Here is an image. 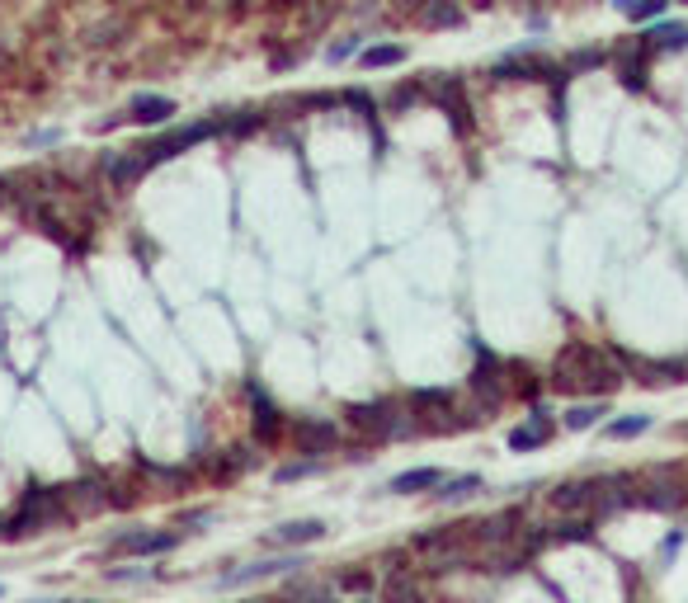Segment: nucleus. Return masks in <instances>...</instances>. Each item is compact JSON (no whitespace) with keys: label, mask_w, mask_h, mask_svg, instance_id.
Segmentation results:
<instances>
[{"label":"nucleus","mask_w":688,"mask_h":603,"mask_svg":"<svg viewBox=\"0 0 688 603\" xmlns=\"http://www.w3.org/2000/svg\"><path fill=\"white\" fill-rule=\"evenodd\" d=\"M622 377H627L622 359L599 344H585V340L566 344L552 363V387L566 396H609L622 387Z\"/></svg>","instance_id":"nucleus-1"},{"label":"nucleus","mask_w":688,"mask_h":603,"mask_svg":"<svg viewBox=\"0 0 688 603\" xmlns=\"http://www.w3.org/2000/svg\"><path fill=\"white\" fill-rule=\"evenodd\" d=\"M222 128H226L222 119H203V123L175 128V132H166V137H156V142H146V146H133L127 156L109 161V175H113V184H119V189H133V179H137V175H146L152 165L170 161V156H179V151L199 146V142H208V137H217Z\"/></svg>","instance_id":"nucleus-2"},{"label":"nucleus","mask_w":688,"mask_h":603,"mask_svg":"<svg viewBox=\"0 0 688 603\" xmlns=\"http://www.w3.org/2000/svg\"><path fill=\"white\" fill-rule=\"evenodd\" d=\"M67 518V505H61V491H34L20 505V514L10 518V528H5V538H24V533H43V528H53Z\"/></svg>","instance_id":"nucleus-3"},{"label":"nucleus","mask_w":688,"mask_h":603,"mask_svg":"<svg viewBox=\"0 0 688 603\" xmlns=\"http://www.w3.org/2000/svg\"><path fill=\"white\" fill-rule=\"evenodd\" d=\"M646 57H651V43L646 38H627L613 47V62H618V76L627 90H646Z\"/></svg>","instance_id":"nucleus-4"},{"label":"nucleus","mask_w":688,"mask_h":603,"mask_svg":"<svg viewBox=\"0 0 688 603\" xmlns=\"http://www.w3.org/2000/svg\"><path fill=\"white\" fill-rule=\"evenodd\" d=\"M292 443H298V452H335V443H340V429H335V420H321V415H307V420H298L292 425Z\"/></svg>","instance_id":"nucleus-5"},{"label":"nucleus","mask_w":688,"mask_h":603,"mask_svg":"<svg viewBox=\"0 0 688 603\" xmlns=\"http://www.w3.org/2000/svg\"><path fill=\"white\" fill-rule=\"evenodd\" d=\"M179 538L175 533H119V538L109 542L113 557H160V551H170Z\"/></svg>","instance_id":"nucleus-6"},{"label":"nucleus","mask_w":688,"mask_h":603,"mask_svg":"<svg viewBox=\"0 0 688 603\" xmlns=\"http://www.w3.org/2000/svg\"><path fill=\"white\" fill-rule=\"evenodd\" d=\"M627 373H636V382H646V387H669V382H684L688 368L684 363H651V359H636V354H618Z\"/></svg>","instance_id":"nucleus-7"},{"label":"nucleus","mask_w":688,"mask_h":603,"mask_svg":"<svg viewBox=\"0 0 688 603\" xmlns=\"http://www.w3.org/2000/svg\"><path fill=\"white\" fill-rule=\"evenodd\" d=\"M430 95L453 113L457 137H467V132H471V109H467V99H463V86H457V80H448V76H438V80H430Z\"/></svg>","instance_id":"nucleus-8"},{"label":"nucleus","mask_w":688,"mask_h":603,"mask_svg":"<svg viewBox=\"0 0 688 603\" xmlns=\"http://www.w3.org/2000/svg\"><path fill=\"white\" fill-rule=\"evenodd\" d=\"M552 505L561 514H576V509H594L599 505V481H566L552 491Z\"/></svg>","instance_id":"nucleus-9"},{"label":"nucleus","mask_w":688,"mask_h":603,"mask_svg":"<svg viewBox=\"0 0 688 603\" xmlns=\"http://www.w3.org/2000/svg\"><path fill=\"white\" fill-rule=\"evenodd\" d=\"M496 76H500V80H552L556 66L543 62V57H523V53H514V57H504V62L496 66Z\"/></svg>","instance_id":"nucleus-10"},{"label":"nucleus","mask_w":688,"mask_h":603,"mask_svg":"<svg viewBox=\"0 0 688 603\" xmlns=\"http://www.w3.org/2000/svg\"><path fill=\"white\" fill-rule=\"evenodd\" d=\"M471 392L486 396V410H496L500 401H504V377H500V363L490 359V354H481L477 373H471Z\"/></svg>","instance_id":"nucleus-11"},{"label":"nucleus","mask_w":688,"mask_h":603,"mask_svg":"<svg viewBox=\"0 0 688 603\" xmlns=\"http://www.w3.org/2000/svg\"><path fill=\"white\" fill-rule=\"evenodd\" d=\"M250 415H255V439L259 443H278V434H283V420H278V410H274V401L250 387Z\"/></svg>","instance_id":"nucleus-12"},{"label":"nucleus","mask_w":688,"mask_h":603,"mask_svg":"<svg viewBox=\"0 0 688 603\" xmlns=\"http://www.w3.org/2000/svg\"><path fill=\"white\" fill-rule=\"evenodd\" d=\"M127 119H133V123H170L175 119V99H166V95H137L133 104H127Z\"/></svg>","instance_id":"nucleus-13"},{"label":"nucleus","mask_w":688,"mask_h":603,"mask_svg":"<svg viewBox=\"0 0 688 603\" xmlns=\"http://www.w3.org/2000/svg\"><path fill=\"white\" fill-rule=\"evenodd\" d=\"M415 24L420 29H457V24H463V10H457L453 0H420Z\"/></svg>","instance_id":"nucleus-14"},{"label":"nucleus","mask_w":688,"mask_h":603,"mask_svg":"<svg viewBox=\"0 0 688 603\" xmlns=\"http://www.w3.org/2000/svg\"><path fill=\"white\" fill-rule=\"evenodd\" d=\"M292 566H307L302 557H278V561H255V566H241V571L226 575V584H250V580H269V575H283Z\"/></svg>","instance_id":"nucleus-15"},{"label":"nucleus","mask_w":688,"mask_h":603,"mask_svg":"<svg viewBox=\"0 0 688 603\" xmlns=\"http://www.w3.org/2000/svg\"><path fill=\"white\" fill-rule=\"evenodd\" d=\"M547 439H552V420H547L543 410H537L528 425H519V429L510 434V448H514V452H533V448H543Z\"/></svg>","instance_id":"nucleus-16"},{"label":"nucleus","mask_w":688,"mask_h":603,"mask_svg":"<svg viewBox=\"0 0 688 603\" xmlns=\"http://www.w3.org/2000/svg\"><path fill=\"white\" fill-rule=\"evenodd\" d=\"M430 485H444V472H438V467H415V472H401L397 481H391V491L411 495V491H430Z\"/></svg>","instance_id":"nucleus-17"},{"label":"nucleus","mask_w":688,"mask_h":603,"mask_svg":"<svg viewBox=\"0 0 688 603\" xmlns=\"http://www.w3.org/2000/svg\"><path fill=\"white\" fill-rule=\"evenodd\" d=\"M278 542H288V547H298V542H316V538H325V524H316V518H302V524H283L274 533Z\"/></svg>","instance_id":"nucleus-18"},{"label":"nucleus","mask_w":688,"mask_h":603,"mask_svg":"<svg viewBox=\"0 0 688 603\" xmlns=\"http://www.w3.org/2000/svg\"><path fill=\"white\" fill-rule=\"evenodd\" d=\"M358 62H364L368 71H378V66H401V62H405V47H401V43H378V47H368V53L358 57Z\"/></svg>","instance_id":"nucleus-19"},{"label":"nucleus","mask_w":688,"mask_h":603,"mask_svg":"<svg viewBox=\"0 0 688 603\" xmlns=\"http://www.w3.org/2000/svg\"><path fill=\"white\" fill-rule=\"evenodd\" d=\"M646 43H651V53H655V47H660V53H669V47H684V43H688V29H684V24H660V29L646 33Z\"/></svg>","instance_id":"nucleus-20"},{"label":"nucleus","mask_w":688,"mask_h":603,"mask_svg":"<svg viewBox=\"0 0 688 603\" xmlns=\"http://www.w3.org/2000/svg\"><path fill=\"white\" fill-rule=\"evenodd\" d=\"M642 500H646L651 509H679V505H684V491H679L675 481H660V485H651Z\"/></svg>","instance_id":"nucleus-21"},{"label":"nucleus","mask_w":688,"mask_h":603,"mask_svg":"<svg viewBox=\"0 0 688 603\" xmlns=\"http://www.w3.org/2000/svg\"><path fill=\"white\" fill-rule=\"evenodd\" d=\"M651 429V415H622V420H613L609 429V439H636V434H646Z\"/></svg>","instance_id":"nucleus-22"},{"label":"nucleus","mask_w":688,"mask_h":603,"mask_svg":"<svg viewBox=\"0 0 688 603\" xmlns=\"http://www.w3.org/2000/svg\"><path fill=\"white\" fill-rule=\"evenodd\" d=\"M481 491V476H457V481H444V491H438V500H467Z\"/></svg>","instance_id":"nucleus-23"},{"label":"nucleus","mask_w":688,"mask_h":603,"mask_svg":"<svg viewBox=\"0 0 688 603\" xmlns=\"http://www.w3.org/2000/svg\"><path fill=\"white\" fill-rule=\"evenodd\" d=\"M669 0H622V10L632 14V20H660Z\"/></svg>","instance_id":"nucleus-24"},{"label":"nucleus","mask_w":688,"mask_h":603,"mask_svg":"<svg viewBox=\"0 0 688 603\" xmlns=\"http://www.w3.org/2000/svg\"><path fill=\"white\" fill-rule=\"evenodd\" d=\"M316 472H321L316 462H288V467H278V472H274V481L288 485V481H302V476H316Z\"/></svg>","instance_id":"nucleus-25"},{"label":"nucleus","mask_w":688,"mask_h":603,"mask_svg":"<svg viewBox=\"0 0 688 603\" xmlns=\"http://www.w3.org/2000/svg\"><path fill=\"white\" fill-rule=\"evenodd\" d=\"M599 415H603V406H576V410L566 415V429H589Z\"/></svg>","instance_id":"nucleus-26"},{"label":"nucleus","mask_w":688,"mask_h":603,"mask_svg":"<svg viewBox=\"0 0 688 603\" xmlns=\"http://www.w3.org/2000/svg\"><path fill=\"white\" fill-rule=\"evenodd\" d=\"M391 599H397V603H420V590L405 575H397V580H391Z\"/></svg>","instance_id":"nucleus-27"},{"label":"nucleus","mask_w":688,"mask_h":603,"mask_svg":"<svg viewBox=\"0 0 688 603\" xmlns=\"http://www.w3.org/2000/svg\"><path fill=\"white\" fill-rule=\"evenodd\" d=\"M556 538H566V542L589 538V518H570V524H561V533H556Z\"/></svg>","instance_id":"nucleus-28"},{"label":"nucleus","mask_w":688,"mask_h":603,"mask_svg":"<svg viewBox=\"0 0 688 603\" xmlns=\"http://www.w3.org/2000/svg\"><path fill=\"white\" fill-rule=\"evenodd\" d=\"M599 62H603V53H576V57H570L576 71H589V66H599Z\"/></svg>","instance_id":"nucleus-29"},{"label":"nucleus","mask_w":688,"mask_h":603,"mask_svg":"<svg viewBox=\"0 0 688 603\" xmlns=\"http://www.w3.org/2000/svg\"><path fill=\"white\" fill-rule=\"evenodd\" d=\"M340 584H344V590H373V580H368V575H358V571H349Z\"/></svg>","instance_id":"nucleus-30"},{"label":"nucleus","mask_w":688,"mask_h":603,"mask_svg":"<svg viewBox=\"0 0 688 603\" xmlns=\"http://www.w3.org/2000/svg\"><path fill=\"white\" fill-rule=\"evenodd\" d=\"M349 53H354V38H349V43H340V47H331V53H325V57H331V62H344Z\"/></svg>","instance_id":"nucleus-31"},{"label":"nucleus","mask_w":688,"mask_h":603,"mask_svg":"<svg viewBox=\"0 0 688 603\" xmlns=\"http://www.w3.org/2000/svg\"><path fill=\"white\" fill-rule=\"evenodd\" d=\"M477 5H490V0H477Z\"/></svg>","instance_id":"nucleus-32"},{"label":"nucleus","mask_w":688,"mask_h":603,"mask_svg":"<svg viewBox=\"0 0 688 603\" xmlns=\"http://www.w3.org/2000/svg\"><path fill=\"white\" fill-rule=\"evenodd\" d=\"M684 5H688V0H684Z\"/></svg>","instance_id":"nucleus-33"},{"label":"nucleus","mask_w":688,"mask_h":603,"mask_svg":"<svg viewBox=\"0 0 688 603\" xmlns=\"http://www.w3.org/2000/svg\"><path fill=\"white\" fill-rule=\"evenodd\" d=\"M80 603H86V599H80Z\"/></svg>","instance_id":"nucleus-34"}]
</instances>
